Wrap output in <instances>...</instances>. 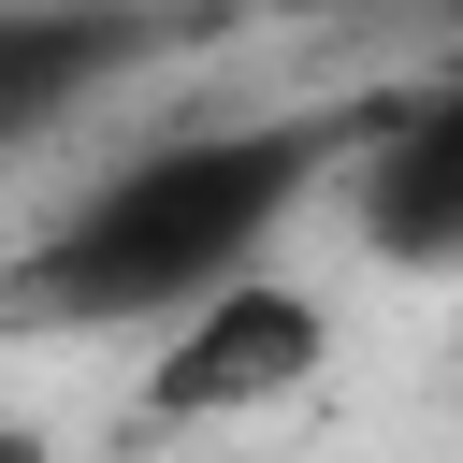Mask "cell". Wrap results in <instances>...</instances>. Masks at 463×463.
Wrapping results in <instances>:
<instances>
[{"mask_svg":"<svg viewBox=\"0 0 463 463\" xmlns=\"http://www.w3.org/2000/svg\"><path fill=\"white\" fill-rule=\"evenodd\" d=\"M347 145H362V116L159 130L14 260V304L29 318H87V333H174V318L232 304L246 275H275V232L347 188Z\"/></svg>","mask_w":463,"mask_h":463,"instance_id":"cell-1","label":"cell"},{"mask_svg":"<svg viewBox=\"0 0 463 463\" xmlns=\"http://www.w3.org/2000/svg\"><path fill=\"white\" fill-rule=\"evenodd\" d=\"M318 362H333L318 289L246 275L232 304H203V318H174V333L145 347V420H260V405H289Z\"/></svg>","mask_w":463,"mask_h":463,"instance_id":"cell-2","label":"cell"},{"mask_svg":"<svg viewBox=\"0 0 463 463\" xmlns=\"http://www.w3.org/2000/svg\"><path fill=\"white\" fill-rule=\"evenodd\" d=\"M333 203H347V232H362L376 260H463V87L376 101Z\"/></svg>","mask_w":463,"mask_h":463,"instance_id":"cell-3","label":"cell"}]
</instances>
